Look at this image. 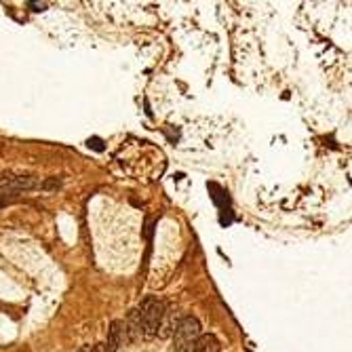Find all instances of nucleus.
Here are the masks:
<instances>
[{
  "instance_id": "nucleus-1",
  "label": "nucleus",
  "mask_w": 352,
  "mask_h": 352,
  "mask_svg": "<svg viewBox=\"0 0 352 352\" xmlns=\"http://www.w3.org/2000/svg\"><path fill=\"white\" fill-rule=\"evenodd\" d=\"M165 310H167L165 302L154 300V297H146V300L135 308L137 318H139V335H142V338H146V340L156 338L160 320H162V316H165Z\"/></svg>"
},
{
  "instance_id": "nucleus-2",
  "label": "nucleus",
  "mask_w": 352,
  "mask_h": 352,
  "mask_svg": "<svg viewBox=\"0 0 352 352\" xmlns=\"http://www.w3.org/2000/svg\"><path fill=\"white\" fill-rule=\"evenodd\" d=\"M200 323L194 316H182L173 331V352H190L192 344L200 335Z\"/></svg>"
},
{
  "instance_id": "nucleus-3",
  "label": "nucleus",
  "mask_w": 352,
  "mask_h": 352,
  "mask_svg": "<svg viewBox=\"0 0 352 352\" xmlns=\"http://www.w3.org/2000/svg\"><path fill=\"white\" fill-rule=\"evenodd\" d=\"M38 182L32 175H15V177H0V194H6V196H17L19 192L32 190L36 188Z\"/></svg>"
},
{
  "instance_id": "nucleus-4",
  "label": "nucleus",
  "mask_w": 352,
  "mask_h": 352,
  "mask_svg": "<svg viewBox=\"0 0 352 352\" xmlns=\"http://www.w3.org/2000/svg\"><path fill=\"white\" fill-rule=\"evenodd\" d=\"M124 333H127V325H124L122 320H112L110 329H108V340H106L104 350L106 352H116L118 350V346L124 340Z\"/></svg>"
},
{
  "instance_id": "nucleus-5",
  "label": "nucleus",
  "mask_w": 352,
  "mask_h": 352,
  "mask_svg": "<svg viewBox=\"0 0 352 352\" xmlns=\"http://www.w3.org/2000/svg\"><path fill=\"white\" fill-rule=\"evenodd\" d=\"M190 352H220V340L213 333H200L198 340L192 344Z\"/></svg>"
},
{
  "instance_id": "nucleus-6",
  "label": "nucleus",
  "mask_w": 352,
  "mask_h": 352,
  "mask_svg": "<svg viewBox=\"0 0 352 352\" xmlns=\"http://www.w3.org/2000/svg\"><path fill=\"white\" fill-rule=\"evenodd\" d=\"M179 323V318H175V312H171V310H165V316H162L160 320V327H158V338H169V335H173L175 331V327Z\"/></svg>"
},
{
  "instance_id": "nucleus-7",
  "label": "nucleus",
  "mask_w": 352,
  "mask_h": 352,
  "mask_svg": "<svg viewBox=\"0 0 352 352\" xmlns=\"http://www.w3.org/2000/svg\"><path fill=\"white\" fill-rule=\"evenodd\" d=\"M42 188V190H46V192H53V190H59L61 188V179L59 177H49V179H44L42 184H38Z\"/></svg>"
},
{
  "instance_id": "nucleus-8",
  "label": "nucleus",
  "mask_w": 352,
  "mask_h": 352,
  "mask_svg": "<svg viewBox=\"0 0 352 352\" xmlns=\"http://www.w3.org/2000/svg\"><path fill=\"white\" fill-rule=\"evenodd\" d=\"M13 200V196H6V194H0V207H4V205H9V202Z\"/></svg>"
},
{
  "instance_id": "nucleus-9",
  "label": "nucleus",
  "mask_w": 352,
  "mask_h": 352,
  "mask_svg": "<svg viewBox=\"0 0 352 352\" xmlns=\"http://www.w3.org/2000/svg\"><path fill=\"white\" fill-rule=\"evenodd\" d=\"M30 6H32V11H44L46 9L44 2H40V4H38V2H30Z\"/></svg>"
}]
</instances>
